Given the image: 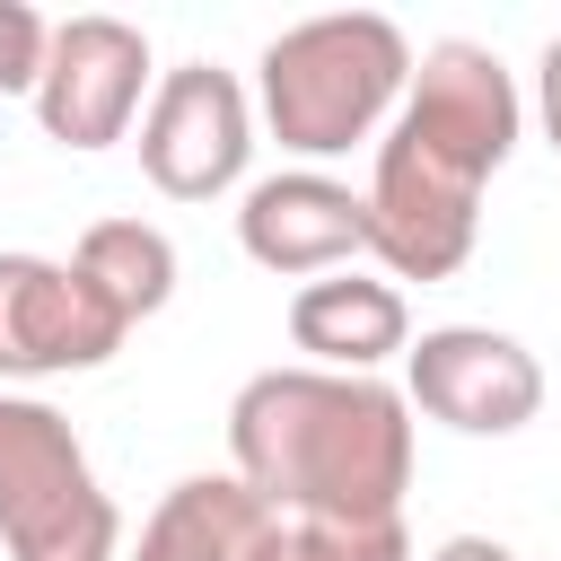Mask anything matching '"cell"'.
Masks as SVG:
<instances>
[{"label":"cell","instance_id":"6da1fadb","mask_svg":"<svg viewBox=\"0 0 561 561\" xmlns=\"http://www.w3.org/2000/svg\"><path fill=\"white\" fill-rule=\"evenodd\" d=\"M228 473L272 517H403L412 403L386 377L263 368L228 403Z\"/></svg>","mask_w":561,"mask_h":561},{"label":"cell","instance_id":"7a4b0ae2","mask_svg":"<svg viewBox=\"0 0 561 561\" xmlns=\"http://www.w3.org/2000/svg\"><path fill=\"white\" fill-rule=\"evenodd\" d=\"M403 88H412V44L377 9L298 18L254 61V114L289 158H351L359 140H386Z\"/></svg>","mask_w":561,"mask_h":561},{"label":"cell","instance_id":"3957f363","mask_svg":"<svg viewBox=\"0 0 561 561\" xmlns=\"http://www.w3.org/2000/svg\"><path fill=\"white\" fill-rule=\"evenodd\" d=\"M0 543L9 561H123V517L88 473L79 430L44 394L0 386Z\"/></svg>","mask_w":561,"mask_h":561},{"label":"cell","instance_id":"277c9868","mask_svg":"<svg viewBox=\"0 0 561 561\" xmlns=\"http://www.w3.org/2000/svg\"><path fill=\"white\" fill-rule=\"evenodd\" d=\"M473 228H482V184L386 123L368 158V254L394 280H447L473 254Z\"/></svg>","mask_w":561,"mask_h":561},{"label":"cell","instance_id":"5b68a950","mask_svg":"<svg viewBox=\"0 0 561 561\" xmlns=\"http://www.w3.org/2000/svg\"><path fill=\"white\" fill-rule=\"evenodd\" d=\"M245 158H254V96L237 88V70L219 61L167 70L140 114V175L167 202H219L228 184H245Z\"/></svg>","mask_w":561,"mask_h":561},{"label":"cell","instance_id":"8992f818","mask_svg":"<svg viewBox=\"0 0 561 561\" xmlns=\"http://www.w3.org/2000/svg\"><path fill=\"white\" fill-rule=\"evenodd\" d=\"M394 131H412V140H421L430 158H447L456 175L491 184V175L508 167L517 131H526V96H517V79L500 70L491 44L447 35V44H430V53L412 61V88H403V105H394Z\"/></svg>","mask_w":561,"mask_h":561},{"label":"cell","instance_id":"52a82bcc","mask_svg":"<svg viewBox=\"0 0 561 561\" xmlns=\"http://www.w3.org/2000/svg\"><path fill=\"white\" fill-rule=\"evenodd\" d=\"M140 96H158V88H149V35L131 18L88 9V18H61L53 26L44 79H35L44 140H61V149H114L149 114Z\"/></svg>","mask_w":561,"mask_h":561},{"label":"cell","instance_id":"ba28073f","mask_svg":"<svg viewBox=\"0 0 561 561\" xmlns=\"http://www.w3.org/2000/svg\"><path fill=\"white\" fill-rule=\"evenodd\" d=\"M403 403L465 430V438H517L543 412V368L517 333L491 324H430L403 351Z\"/></svg>","mask_w":561,"mask_h":561},{"label":"cell","instance_id":"9c48e42d","mask_svg":"<svg viewBox=\"0 0 561 561\" xmlns=\"http://www.w3.org/2000/svg\"><path fill=\"white\" fill-rule=\"evenodd\" d=\"M123 316L88 289L79 263L0 254V377H79L123 351Z\"/></svg>","mask_w":561,"mask_h":561},{"label":"cell","instance_id":"30bf717a","mask_svg":"<svg viewBox=\"0 0 561 561\" xmlns=\"http://www.w3.org/2000/svg\"><path fill=\"white\" fill-rule=\"evenodd\" d=\"M237 245H245V263H263L280 280L351 272V254H368V193H351L324 167H280V175L245 184Z\"/></svg>","mask_w":561,"mask_h":561},{"label":"cell","instance_id":"8fae6325","mask_svg":"<svg viewBox=\"0 0 561 561\" xmlns=\"http://www.w3.org/2000/svg\"><path fill=\"white\" fill-rule=\"evenodd\" d=\"M289 342L307 351V368L377 377L394 351H412V307H403V289L377 280V272H324V280H298V298H289Z\"/></svg>","mask_w":561,"mask_h":561},{"label":"cell","instance_id":"7c38bea8","mask_svg":"<svg viewBox=\"0 0 561 561\" xmlns=\"http://www.w3.org/2000/svg\"><path fill=\"white\" fill-rule=\"evenodd\" d=\"M272 526H280V517H272L237 473H184V482L149 508L131 561H254Z\"/></svg>","mask_w":561,"mask_h":561},{"label":"cell","instance_id":"4fadbf2b","mask_svg":"<svg viewBox=\"0 0 561 561\" xmlns=\"http://www.w3.org/2000/svg\"><path fill=\"white\" fill-rule=\"evenodd\" d=\"M70 263L88 272V289H96L123 324H140V316H158V307L175 298V237L149 228V219H96V228H79Z\"/></svg>","mask_w":561,"mask_h":561},{"label":"cell","instance_id":"5bb4252c","mask_svg":"<svg viewBox=\"0 0 561 561\" xmlns=\"http://www.w3.org/2000/svg\"><path fill=\"white\" fill-rule=\"evenodd\" d=\"M298 561H412L403 517H289Z\"/></svg>","mask_w":561,"mask_h":561},{"label":"cell","instance_id":"9a60e30c","mask_svg":"<svg viewBox=\"0 0 561 561\" xmlns=\"http://www.w3.org/2000/svg\"><path fill=\"white\" fill-rule=\"evenodd\" d=\"M44 53H53V26L26 0H0V96H35Z\"/></svg>","mask_w":561,"mask_h":561},{"label":"cell","instance_id":"2e32d148","mask_svg":"<svg viewBox=\"0 0 561 561\" xmlns=\"http://www.w3.org/2000/svg\"><path fill=\"white\" fill-rule=\"evenodd\" d=\"M535 114H543V140L561 149V35H552L543 61H535Z\"/></svg>","mask_w":561,"mask_h":561},{"label":"cell","instance_id":"e0dca14e","mask_svg":"<svg viewBox=\"0 0 561 561\" xmlns=\"http://www.w3.org/2000/svg\"><path fill=\"white\" fill-rule=\"evenodd\" d=\"M430 561H517V552H508L500 535H447V543H438Z\"/></svg>","mask_w":561,"mask_h":561}]
</instances>
